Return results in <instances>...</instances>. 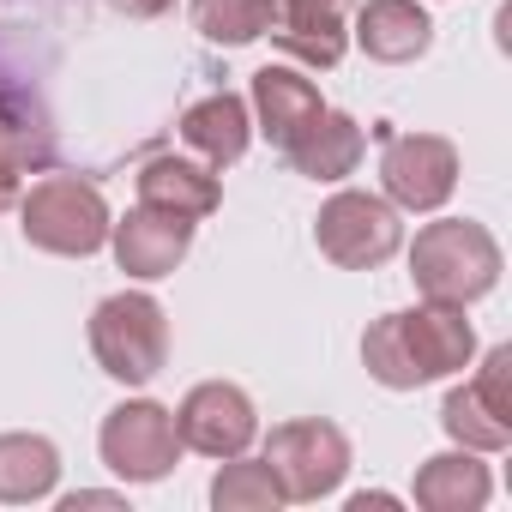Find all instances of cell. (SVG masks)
I'll return each instance as SVG.
<instances>
[{"instance_id":"cell-21","label":"cell","mask_w":512,"mask_h":512,"mask_svg":"<svg viewBox=\"0 0 512 512\" xmlns=\"http://www.w3.org/2000/svg\"><path fill=\"white\" fill-rule=\"evenodd\" d=\"M211 506L217 512H272V506H284V488H278V476L266 470V458H229L217 476H211Z\"/></svg>"},{"instance_id":"cell-23","label":"cell","mask_w":512,"mask_h":512,"mask_svg":"<svg viewBox=\"0 0 512 512\" xmlns=\"http://www.w3.org/2000/svg\"><path fill=\"white\" fill-rule=\"evenodd\" d=\"M470 386H476V398H482L494 416L512 422V350H506V344H494V350L482 356V374H476Z\"/></svg>"},{"instance_id":"cell-8","label":"cell","mask_w":512,"mask_h":512,"mask_svg":"<svg viewBox=\"0 0 512 512\" xmlns=\"http://www.w3.org/2000/svg\"><path fill=\"white\" fill-rule=\"evenodd\" d=\"M103 464L127 482H163L181 458V434H175V410H163L157 398H127L103 416Z\"/></svg>"},{"instance_id":"cell-25","label":"cell","mask_w":512,"mask_h":512,"mask_svg":"<svg viewBox=\"0 0 512 512\" xmlns=\"http://www.w3.org/2000/svg\"><path fill=\"white\" fill-rule=\"evenodd\" d=\"M19 199V169H7V163H0V211H7Z\"/></svg>"},{"instance_id":"cell-18","label":"cell","mask_w":512,"mask_h":512,"mask_svg":"<svg viewBox=\"0 0 512 512\" xmlns=\"http://www.w3.org/2000/svg\"><path fill=\"white\" fill-rule=\"evenodd\" d=\"M61 482V452L49 434H0V500L31 506L49 500Z\"/></svg>"},{"instance_id":"cell-16","label":"cell","mask_w":512,"mask_h":512,"mask_svg":"<svg viewBox=\"0 0 512 512\" xmlns=\"http://www.w3.org/2000/svg\"><path fill=\"white\" fill-rule=\"evenodd\" d=\"M181 139H187V151H199L211 169L235 163V157L247 151V139H253L247 103H241L235 91H211V97H199V103L181 115Z\"/></svg>"},{"instance_id":"cell-22","label":"cell","mask_w":512,"mask_h":512,"mask_svg":"<svg viewBox=\"0 0 512 512\" xmlns=\"http://www.w3.org/2000/svg\"><path fill=\"white\" fill-rule=\"evenodd\" d=\"M440 428H446L458 446H470V452H506V446H512V422L494 416V410L476 398V386H452V392H446Z\"/></svg>"},{"instance_id":"cell-3","label":"cell","mask_w":512,"mask_h":512,"mask_svg":"<svg viewBox=\"0 0 512 512\" xmlns=\"http://www.w3.org/2000/svg\"><path fill=\"white\" fill-rule=\"evenodd\" d=\"M109 199L97 193V181L85 175H43L25 199H19V229L31 247L61 253V260H85L109 241Z\"/></svg>"},{"instance_id":"cell-15","label":"cell","mask_w":512,"mask_h":512,"mask_svg":"<svg viewBox=\"0 0 512 512\" xmlns=\"http://www.w3.org/2000/svg\"><path fill=\"white\" fill-rule=\"evenodd\" d=\"M362 127L344 115V109H326L296 145H284V163L296 169V175H308V181H344V175H356V163H362Z\"/></svg>"},{"instance_id":"cell-1","label":"cell","mask_w":512,"mask_h":512,"mask_svg":"<svg viewBox=\"0 0 512 512\" xmlns=\"http://www.w3.org/2000/svg\"><path fill=\"white\" fill-rule=\"evenodd\" d=\"M470 356H476V332H470L464 308H452V302H422L410 314H386L362 338V362L386 392H416L428 380H446Z\"/></svg>"},{"instance_id":"cell-20","label":"cell","mask_w":512,"mask_h":512,"mask_svg":"<svg viewBox=\"0 0 512 512\" xmlns=\"http://www.w3.org/2000/svg\"><path fill=\"white\" fill-rule=\"evenodd\" d=\"M272 13H278V0H193V31L205 43L241 49L272 31Z\"/></svg>"},{"instance_id":"cell-4","label":"cell","mask_w":512,"mask_h":512,"mask_svg":"<svg viewBox=\"0 0 512 512\" xmlns=\"http://www.w3.org/2000/svg\"><path fill=\"white\" fill-rule=\"evenodd\" d=\"M91 356L109 380L121 386H151L169 362V320L157 296L121 290L109 302H97L91 314Z\"/></svg>"},{"instance_id":"cell-24","label":"cell","mask_w":512,"mask_h":512,"mask_svg":"<svg viewBox=\"0 0 512 512\" xmlns=\"http://www.w3.org/2000/svg\"><path fill=\"white\" fill-rule=\"evenodd\" d=\"M115 13H127V19H157V13H169L175 0H109Z\"/></svg>"},{"instance_id":"cell-10","label":"cell","mask_w":512,"mask_h":512,"mask_svg":"<svg viewBox=\"0 0 512 512\" xmlns=\"http://www.w3.org/2000/svg\"><path fill=\"white\" fill-rule=\"evenodd\" d=\"M109 247H115V266L139 284H157L169 278L187 247H193V217H175V211H157V205H139L127 211L121 223H109Z\"/></svg>"},{"instance_id":"cell-11","label":"cell","mask_w":512,"mask_h":512,"mask_svg":"<svg viewBox=\"0 0 512 512\" xmlns=\"http://www.w3.org/2000/svg\"><path fill=\"white\" fill-rule=\"evenodd\" d=\"M350 0H278L272 13V43L284 55H296L302 67H338L344 61V43H350Z\"/></svg>"},{"instance_id":"cell-5","label":"cell","mask_w":512,"mask_h":512,"mask_svg":"<svg viewBox=\"0 0 512 512\" xmlns=\"http://www.w3.org/2000/svg\"><path fill=\"white\" fill-rule=\"evenodd\" d=\"M314 241L320 253L338 266V272H374L386 266L392 253L404 247V223H398V205L380 199V193H332L314 217Z\"/></svg>"},{"instance_id":"cell-17","label":"cell","mask_w":512,"mask_h":512,"mask_svg":"<svg viewBox=\"0 0 512 512\" xmlns=\"http://www.w3.org/2000/svg\"><path fill=\"white\" fill-rule=\"evenodd\" d=\"M488 494H494V476L470 446L440 452L416 470V506H428V512H476Z\"/></svg>"},{"instance_id":"cell-7","label":"cell","mask_w":512,"mask_h":512,"mask_svg":"<svg viewBox=\"0 0 512 512\" xmlns=\"http://www.w3.org/2000/svg\"><path fill=\"white\" fill-rule=\"evenodd\" d=\"M380 133V187L392 205L404 211H440L458 187V145L440 139V133H392V127H374Z\"/></svg>"},{"instance_id":"cell-26","label":"cell","mask_w":512,"mask_h":512,"mask_svg":"<svg viewBox=\"0 0 512 512\" xmlns=\"http://www.w3.org/2000/svg\"><path fill=\"white\" fill-rule=\"evenodd\" d=\"M61 506H67V512H79V506H121V500H115V494H67Z\"/></svg>"},{"instance_id":"cell-6","label":"cell","mask_w":512,"mask_h":512,"mask_svg":"<svg viewBox=\"0 0 512 512\" xmlns=\"http://www.w3.org/2000/svg\"><path fill=\"white\" fill-rule=\"evenodd\" d=\"M266 470L278 476L284 500H326L350 476V434L326 416L278 422L266 440Z\"/></svg>"},{"instance_id":"cell-14","label":"cell","mask_w":512,"mask_h":512,"mask_svg":"<svg viewBox=\"0 0 512 512\" xmlns=\"http://www.w3.org/2000/svg\"><path fill=\"white\" fill-rule=\"evenodd\" d=\"M139 205H157V211H175V217H211L223 205V187L211 175V163H193V157H151L139 169Z\"/></svg>"},{"instance_id":"cell-12","label":"cell","mask_w":512,"mask_h":512,"mask_svg":"<svg viewBox=\"0 0 512 512\" xmlns=\"http://www.w3.org/2000/svg\"><path fill=\"white\" fill-rule=\"evenodd\" d=\"M253 115H260V133L284 151L326 115V103H320L314 79H302L296 67H260L253 73Z\"/></svg>"},{"instance_id":"cell-13","label":"cell","mask_w":512,"mask_h":512,"mask_svg":"<svg viewBox=\"0 0 512 512\" xmlns=\"http://www.w3.org/2000/svg\"><path fill=\"white\" fill-rule=\"evenodd\" d=\"M356 43L368 49V61H386V67H404L416 55H428L434 43V25L416 0H362L356 7Z\"/></svg>"},{"instance_id":"cell-9","label":"cell","mask_w":512,"mask_h":512,"mask_svg":"<svg viewBox=\"0 0 512 512\" xmlns=\"http://www.w3.org/2000/svg\"><path fill=\"white\" fill-rule=\"evenodd\" d=\"M175 434L181 446L205 452V458H235L253 446V434H260V416H253V398L229 380H205L181 398L175 410Z\"/></svg>"},{"instance_id":"cell-19","label":"cell","mask_w":512,"mask_h":512,"mask_svg":"<svg viewBox=\"0 0 512 512\" xmlns=\"http://www.w3.org/2000/svg\"><path fill=\"white\" fill-rule=\"evenodd\" d=\"M0 163L19 175L55 163V127H49L43 103L25 91H0Z\"/></svg>"},{"instance_id":"cell-2","label":"cell","mask_w":512,"mask_h":512,"mask_svg":"<svg viewBox=\"0 0 512 512\" xmlns=\"http://www.w3.org/2000/svg\"><path fill=\"white\" fill-rule=\"evenodd\" d=\"M410 278L428 302L470 308L500 284V241L470 217H440L410 247Z\"/></svg>"}]
</instances>
